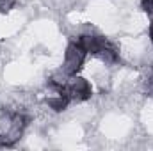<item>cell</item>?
Listing matches in <instances>:
<instances>
[{"mask_svg":"<svg viewBox=\"0 0 153 151\" xmlns=\"http://www.w3.org/2000/svg\"><path fill=\"white\" fill-rule=\"evenodd\" d=\"M84 59H85V50L78 43L68 44L66 53H64V73L68 76L76 75V71L84 64Z\"/></svg>","mask_w":153,"mask_h":151,"instance_id":"cell-1","label":"cell"},{"mask_svg":"<svg viewBox=\"0 0 153 151\" xmlns=\"http://www.w3.org/2000/svg\"><path fill=\"white\" fill-rule=\"evenodd\" d=\"M91 93H93L91 85L85 78H75L66 87V96L70 100H76V101H84V100L91 98Z\"/></svg>","mask_w":153,"mask_h":151,"instance_id":"cell-2","label":"cell"},{"mask_svg":"<svg viewBox=\"0 0 153 151\" xmlns=\"http://www.w3.org/2000/svg\"><path fill=\"white\" fill-rule=\"evenodd\" d=\"M84 50H85V53H100L102 50H103V46L109 43L105 38H102V36H91V34H84V36H80L78 41H76Z\"/></svg>","mask_w":153,"mask_h":151,"instance_id":"cell-3","label":"cell"},{"mask_svg":"<svg viewBox=\"0 0 153 151\" xmlns=\"http://www.w3.org/2000/svg\"><path fill=\"white\" fill-rule=\"evenodd\" d=\"M71 100L66 96V94H59L57 93V96H53V98H48V107L50 109H53L55 112H61V110H64L66 107H68V103H70Z\"/></svg>","mask_w":153,"mask_h":151,"instance_id":"cell-4","label":"cell"},{"mask_svg":"<svg viewBox=\"0 0 153 151\" xmlns=\"http://www.w3.org/2000/svg\"><path fill=\"white\" fill-rule=\"evenodd\" d=\"M98 55H102V59H103V61H107V62H116V61H117V52H116L114 46H112V44H109V43L103 46V50H102Z\"/></svg>","mask_w":153,"mask_h":151,"instance_id":"cell-5","label":"cell"},{"mask_svg":"<svg viewBox=\"0 0 153 151\" xmlns=\"http://www.w3.org/2000/svg\"><path fill=\"white\" fill-rule=\"evenodd\" d=\"M141 9L144 13H148L150 16H153V0H143L141 2Z\"/></svg>","mask_w":153,"mask_h":151,"instance_id":"cell-6","label":"cell"},{"mask_svg":"<svg viewBox=\"0 0 153 151\" xmlns=\"http://www.w3.org/2000/svg\"><path fill=\"white\" fill-rule=\"evenodd\" d=\"M13 0H0V13H7L13 7Z\"/></svg>","mask_w":153,"mask_h":151,"instance_id":"cell-7","label":"cell"},{"mask_svg":"<svg viewBox=\"0 0 153 151\" xmlns=\"http://www.w3.org/2000/svg\"><path fill=\"white\" fill-rule=\"evenodd\" d=\"M150 38H152V43H153V21H152V25H150Z\"/></svg>","mask_w":153,"mask_h":151,"instance_id":"cell-8","label":"cell"}]
</instances>
